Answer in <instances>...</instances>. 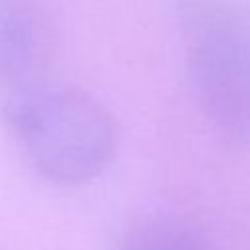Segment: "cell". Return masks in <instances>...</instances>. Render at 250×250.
I'll return each instance as SVG.
<instances>
[{
    "label": "cell",
    "mask_w": 250,
    "mask_h": 250,
    "mask_svg": "<svg viewBox=\"0 0 250 250\" xmlns=\"http://www.w3.org/2000/svg\"><path fill=\"white\" fill-rule=\"evenodd\" d=\"M4 117L31 166L53 184H86L113 158L115 123L82 90L21 88L8 100Z\"/></svg>",
    "instance_id": "obj_1"
},
{
    "label": "cell",
    "mask_w": 250,
    "mask_h": 250,
    "mask_svg": "<svg viewBox=\"0 0 250 250\" xmlns=\"http://www.w3.org/2000/svg\"><path fill=\"white\" fill-rule=\"evenodd\" d=\"M117 250H213L207 236L193 225L172 217H150L129 227Z\"/></svg>",
    "instance_id": "obj_4"
},
{
    "label": "cell",
    "mask_w": 250,
    "mask_h": 250,
    "mask_svg": "<svg viewBox=\"0 0 250 250\" xmlns=\"http://www.w3.org/2000/svg\"><path fill=\"white\" fill-rule=\"evenodd\" d=\"M53 27L35 0H0V84L33 86L53 57Z\"/></svg>",
    "instance_id": "obj_3"
},
{
    "label": "cell",
    "mask_w": 250,
    "mask_h": 250,
    "mask_svg": "<svg viewBox=\"0 0 250 250\" xmlns=\"http://www.w3.org/2000/svg\"><path fill=\"white\" fill-rule=\"evenodd\" d=\"M178 25L191 94L223 133L250 137V8L238 0H180Z\"/></svg>",
    "instance_id": "obj_2"
}]
</instances>
